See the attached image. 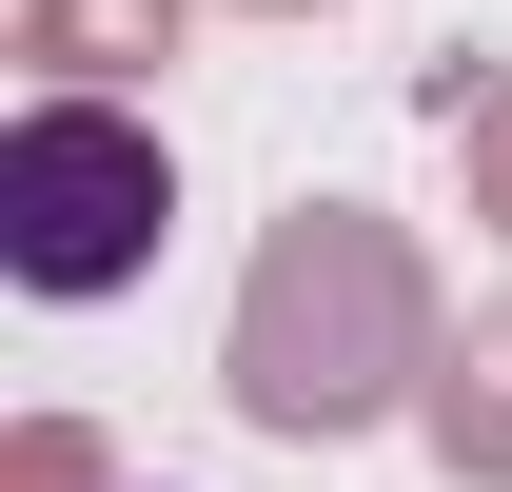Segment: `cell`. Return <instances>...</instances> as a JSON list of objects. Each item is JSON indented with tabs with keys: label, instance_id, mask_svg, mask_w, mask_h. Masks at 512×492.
<instances>
[{
	"label": "cell",
	"instance_id": "6",
	"mask_svg": "<svg viewBox=\"0 0 512 492\" xmlns=\"http://www.w3.org/2000/svg\"><path fill=\"white\" fill-rule=\"evenodd\" d=\"M0 492H119V473H99L79 414H20V433H0Z\"/></svg>",
	"mask_w": 512,
	"mask_h": 492
},
{
	"label": "cell",
	"instance_id": "3",
	"mask_svg": "<svg viewBox=\"0 0 512 492\" xmlns=\"http://www.w3.org/2000/svg\"><path fill=\"white\" fill-rule=\"evenodd\" d=\"M178 20H197V0H20V20H0V60L40 79V99H119V79L178 60Z\"/></svg>",
	"mask_w": 512,
	"mask_h": 492
},
{
	"label": "cell",
	"instance_id": "7",
	"mask_svg": "<svg viewBox=\"0 0 512 492\" xmlns=\"http://www.w3.org/2000/svg\"><path fill=\"white\" fill-rule=\"evenodd\" d=\"M217 20H335V0H217Z\"/></svg>",
	"mask_w": 512,
	"mask_h": 492
},
{
	"label": "cell",
	"instance_id": "4",
	"mask_svg": "<svg viewBox=\"0 0 512 492\" xmlns=\"http://www.w3.org/2000/svg\"><path fill=\"white\" fill-rule=\"evenodd\" d=\"M414 433H434V473H453V492H512V296H473V315H453L434 414H414Z\"/></svg>",
	"mask_w": 512,
	"mask_h": 492
},
{
	"label": "cell",
	"instance_id": "8",
	"mask_svg": "<svg viewBox=\"0 0 512 492\" xmlns=\"http://www.w3.org/2000/svg\"><path fill=\"white\" fill-rule=\"evenodd\" d=\"M119 492H158V473H119Z\"/></svg>",
	"mask_w": 512,
	"mask_h": 492
},
{
	"label": "cell",
	"instance_id": "2",
	"mask_svg": "<svg viewBox=\"0 0 512 492\" xmlns=\"http://www.w3.org/2000/svg\"><path fill=\"white\" fill-rule=\"evenodd\" d=\"M158 237H178V138L138 99H20L0 119V276L20 296L99 315L158 276Z\"/></svg>",
	"mask_w": 512,
	"mask_h": 492
},
{
	"label": "cell",
	"instance_id": "5",
	"mask_svg": "<svg viewBox=\"0 0 512 492\" xmlns=\"http://www.w3.org/2000/svg\"><path fill=\"white\" fill-rule=\"evenodd\" d=\"M434 119H453V158H473V217L512 237V79H473V60H434Z\"/></svg>",
	"mask_w": 512,
	"mask_h": 492
},
{
	"label": "cell",
	"instance_id": "1",
	"mask_svg": "<svg viewBox=\"0 0 512 492\" xmlns=\"http://www.w3.org/2000/svg\"><path fill=\"white\" fill-rule=\"evenodd\" d=\"M434 256H414V217H375V197H296V217H256L237 256V315H217V394H237V433H276V453H355V433L434 414Z\"/></svg>",
	"mask_w": 512,
	"mask_h": 492
}]
</instances>
